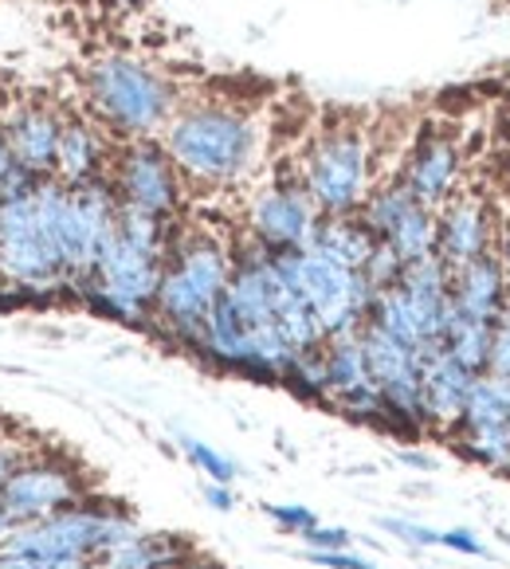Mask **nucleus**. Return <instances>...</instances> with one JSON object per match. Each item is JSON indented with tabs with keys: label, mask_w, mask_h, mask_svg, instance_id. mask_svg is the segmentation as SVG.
I'll use <instances>...</instances> for the list:
<instances>
[{
	"label": "nucleus",
	"mask_w": 510,
	"mask_h": 569,
	"mask_svg": "<svg viewBox=\"0 0 510 569\" xmlns=\"http://www.w3.org/2000/svg\"><path fill=\"white\" fill-rule=\"evenodd\" d=\"M161 146L173 158L184 184L232 189V184L248 181L260 166L263 130L236 102L201 99L181 102V110L161 130Z\"/></svg>",
	"instance_id": "1"
},
{
	"label": "nucleus",
	"mask_w": 510,
	"mask_h": 569,
	"mask_svg": "<svg viewBox=\"0 0 510 569\" xmlns=\"http://www.w3.org/2000/svg\"><path fill=\"white\" fill-rule=\"evenodd\" d=\"M232 279V243L204 228H177L169 243L166 271H161L158 299H153V327L181 350H201L204 322L212 307L224 299Z\"/></svg>",
	"instance_id": "2"
},
{
	"label": "nucleus",
	"mask_w": 510,
	"mask_h": 569,
	"mask_svg": "<svg viewBox=\"0 0 510 569\" xmlns=\"http://www.w3.org/2000/svg\"><path fill=\"white\" fill-rule=\"evenodd\" d=\"M87 107L114 142L161 138L181 110V91L169 76L134 56L107 51L87 68Z\"/></svg>",
	"instance_id": "3"
},
{
	"label": "nucleus",
	"mask_w": 510,
	"mask_h": 569,
	"mask_svg": "<svg viewBox=\"0 0 510 569\" xmlns=\"http://www.w3.org/2000/svg\"><path fill=\"white\" fill-rule=\"evenodd\" d=\"M138 519L126 507L107 499H79L68 511L51 515V519L28 522V527H12L9 542L0 550L28 553V558L51 561L59 569H94L110 550L138 535Z\"/></svg>",
	"instance_id": "4"
},
{
	"label": "nucleus",
	"mask_w": 510,
	"mask_h": 569,
	"mask_svg": "<svg viewBox=\"0 0 510 569\" xmlns=\"http://www.w3.org/2000/svg\"><path fill=\"white\" fill-rule=\"evenodd\" d=\"M299 177L314 197L322 217H350L366 204L377 184V150L373 130L361 122L322 126L299 158Z\"/></svg>",
	"instance_id": "5"
},
{
	"label": "nucleus",
	"mask_w": 510,
	"mask_h": 569,
	"mask_svg": "<svg viewBox=\"0 0 510 569\" xmlns=\"http://www.w3.org/2000/svg\"><path fill=\"white\" fill-rule=\"evenodd\" d=\"M161 271H166V256L138 248L114 232L102 243L94 271L76 295L102 319L126 322V327H153V299H158Z\"/></svg>",
	"instance_id": "6"
},
{
	"label": "nucleus",
	"mask_w": 510,
	"mask_h": 569,
	"mask_svg": "<svg viewBox=\"0 0 510 569\" xmlns=\"http://www.w3.org/2000/svg\"><path fill=\"white\" fill-rule=\"evenodd\" d=\"M283 263L287 279L294 283V291L302 295L310 310H314L318 327L327 338L358 335L369 319V302H373V283L366 279V271H350L342 263L327 260L322 251H276Z\"/></svg>",
	"instance_id": "7"
},
{
	"label": "nucleus",
	"mask_w": 510,
	"mask_h": 569,
	"mask_svg": "<svg viewBox=\"0 0 510 569\" xmlns=\"http://www.w3.org/2000/svg\"><path fill=\"white\" fill-rule=\"evenodd\" d=\"M0 279L17 291H71L48 228L36 209V193L0 201Z\"/></svg>",
	"instance_id": "8"
},
{
	"label": "nucleus",
	"mask_w": 510,
	"mask_h": 569,
	"mask_svg": "<svg viewBox=\"0 0 510 569\" xmlns=\"http://www.w3.org/2000/svg\"><path fill=\"white\" fill-rule=\"evenodd\" d=\"M87 495H91V483H87L83 468L71 456L36 445L12 468L9 483L0 487V511L9 515L12 527H28V522L68 511Z\"/></svg>",
	"instance_id": "9"
},
{
	"label": "nucleus",
	"mask_w": 510,
	"mask_h": 569,
	"mask_svg": "<svg viewBox=\"0 0 510 569\" xmlns=\"http://www.w3.org/2000/svg\"><path fill=\"white\" fill-rule=\"evenodd\" d=\"M322 212L302 184L299 166L279 169L248 201V236L268 251H307L318 236Z\"/></svg>",
	"instance_id": "10"
},
{
	"label": "nucleus",
	"mask_w": 510,
	"mask_h": 569,
	"mask_svg": "<svg viewBox=\"0 0 510 569\" xmlns=\"http://www.w3.org/2000/svg\"><path fill=\"white\" fill-rule=\"evenodd\" d=\"M110 184L122 204L153 212L161 220H177L184 197V177L177 173L173 158L166 153L161 138H134L118 142L110 161Z\"/></svg>",
	"instance_id": "11"
},
{
	"label": "nucleus",
	"mask_w": 510,
	"mask_h": 569,
	"mask_svg": "<svg viewBox=\"0 0 510 569\" xmlns=\"http://www.w3.org/2000/svg\"><path fill=\"white\" fill-rule=\"evenodd\" d=\"M361 350H366L369 373H373L377 389L386 397L389 409V432L404 436V440H420L428 436V420L420 409V350L389 338L386 330H377L373 322L358 330Z\"/></svg>",
	"instance_id": "12"
},
{
	"label": "nucleus",
	"mask_w": 510,
	"mask_h": 569,
	"mask_svg": "<svg viewBox=\"0 0 510 569\" xmlns=\"http://www.w3.org/2000/svg\"><path fill=\"white\" fill-rule=\"evenodd\" d=\"M358 217L366 220L377 240L393 248V256L401 263H417L424 256H436V209L420 204L401 177L377 181L373 193L358 209Z\"/></svg>",
	"instance_id": "13"
},
{
	"label": "nucleus",
	"mask_w": 510,
	"mask_h": 569,
	"mask_svg": "<svg viewBox=\"0 0 510 569\" xmlns=\"http://www.w3.org/2000/svg\"><path fill=\"white\" fill-rule=\"evenodd\" d=\"M448 440L471 463L510 479V381L491 373L479 377L468 409Z\"/></svg>",
	"instance_id": "14"
},
{
	"label": "nucleus",
	"mask_w": 510,
	"mask_h": 569,
	"mask_svg": "<svg viewBox=\"0 0 510 569\" xmlns=\"http://www.w3.org/2000/svg\"><path fill=\"white\" fill-rule=\"evenodd\" d=\"M322 361H327V405L330 409H338L346 420H358V425L389 432L386 397H381L373 373H369L366 350H361V335L327 338Z\"/></svg>",
	"instance_id": "15"
},
{
	"label": "nucleus",
	"mask_w": 510,
	"mask_h": 569,
	"mask_svg": "<svg viewBox=\"0 0 510 569\" xmlns=\"http://www.w3.org/2000/svg\"><path fill=\"white\" fill-rule=\"evenodd\" d=\"M494 243H499L494 212L479 193L460 189L452 201H443L436 209V256L448 263V271L494 251Z\"/></svg>",
	"instance_id": "16"
},
{
	"label": "nucleus",
	"mask_w": 510,
	"mask_h": 569,
	"mask_svg": "<svg viewBox=\"0 0 510 569\" xmlns=\"http://www.w3.org/2000/svg\"><path fill=\"white\" fill-rule=\"evenodd\" d=\"M397 177L409 184V193L420 204H428V209H440L443 201H452L460 193V177H463V150L456 142V134H448L440 126L424 130L412 142L404 169Z\"/></svg>",
	"instance_id": "17"
},
{
	"label": "nucleus",
	"mask_w": 510,
	"mask_h": 569,
	"mask_svg": "<svg viewBox=\"0 0 510 569\" xmlns=\"http://www.w3.org/2000/svg\"><path fill=\"white\" fill-rule=\"evenodd\" d=\"M476 381L479 373L463 369L443 346H424L420 350V409H424L428 432H440V436L456 432Z\"/></svg>",
	"instance_id": "18"
},
{
	"label": "nucleus",
	"mask_w": 510,
	"mask_h": 569,
	"mask_svg": "<svg viewBox=\"0 0 510 569\" xmlns=\"http://www.w3.org/2000/svg\"><path fill=\"white\" fill-rule=\"evenodd\" d=\"M0 134L9 142L17 166H24L36 177L56 173V150L63 134V114L48 102H17L9 114L0 118Z\"/></svg>",
	"instance_id": "19"
},
{
	"label": "nucleus",
	"mask_w": 510,
	"mask_h": 569,
	"mask_svg": "<svg viewBox=\"0 0 510 569\" xmlns=\"http://www.w3.org/2000/svg\"><path fill=\"white\" fill-rule=\"evenodd\" d=\"M397 287H401V295L409 299L424 342L440 346L448 315H452V271H448V263H443L440 256H424V260H417V263H404Z\"/></svg>",
	"instance_id": "20"
},
{
	"label": "nucleus",
	"mask_w": 510,
	"mask_h": 569,
	"mask_svg": "<svg viewBox=\"0 0 510 569\" xmlns=\"http://www.w3.org/2000/svg\"><path fill=\"white\" fill-rule=\"evenodd\" d=\"M114 138L102 130L94 118L63 114V134H59L56 150V173L63 184H87L94 177L110 173V161H114Z\"/></svg>",
	"instance_id": "21"
},
{
	"label": "nucleus",
	"mask_w": 510,
	"mask_h": 569,
	"mask_svg": "<svg viewBox=\"0 0 510 569\" xmlns=\"http://www.w3.org/2000/svg\"><path fill=\"white\" fill-rule=\"evenodd\" d=\"M507 302H510L507 279H502L499 256H494V251H487V256H479V260L452 271V307L460 310V315L494 322Z\"/></svg>",
	"instance_id": "22"
},
{
	"label": "nucleus",
	"mask_w": 510,
	"mask_h": 569,
	"mask_svg": "<svg viewBox=\"0 0 510 569\" xmlns=\"http://www.w3.org/2000/svg\"><path fill=\"white\" fill-rule=\"evenodd\" d=\"M310 248L322 251L327 260L342 263L350 271H366L369 256L377 251V236L369 232V224L358 212H350V217H322Z\"/></svg>",
	"instance_id": "23"
},
{
	"label": "nucleus",
	"mask_w": 510,
	"mask_h": 569,
	"mask_svg": "<svg viewBox=\"0 0 510 569\" xmlns=\"http://www.w3.org/2000/svg\"><path fill=\"white\" fill-rule=\"evenodd\" d=\"M197 546L184 535H161V530H138L134 538H126L118 550H110L94 569H153L169 566L177 558H189Z\"/></svg>",
	"instance_id": "24"
},
{
	"label": "nucleus",
	"mask_w": 510,
	"mask_h": 569,
	"mask_svg": "<svg viewBox=\"0 0 510 569\" xmlns=\"http://www.w3.org/2000/svg\"><path fill=\"white\" fill-rule=\"evenodd\" d=\"M440 346L452 353L463 369H471V373L483 377L487 373V358H491V322L471 319V315H460V310L452 307Z\"/></svg>",
	"instance_id": "25"
},
{
	"label": "nucleus",
	"mask_w": 510,
	"mask_h": 569,
	"mask_svg": "<svg viewBox=\"0 0 510 569\" xmlns=\"http://www.w3.org/2000/svg\"><path fill=\"white\" fill-rule=\"evenodd\" d=\"M279 386H287L294 397H302V401L327 405V361H322V350L294 353Z\"/></svg>",
	"instance_id": "26"
},
{
	"label": "nucleus",
	"mask_w": 510,
	"mask_h": 569,
	"mask_svg": "<svg viewBox=\"0 0 510 569\" xmlns=\"http://www.w3.org/2000/svg\"><path fill=\"white\" fill-rule=\"evenodd\" d=\"M177 445H181L184 460L193 463V468L201 471V476L209 479V483H236L240 468H236V463L228 460V456H220L212 445H204V440H197V436H184V432H181V440H177Z\"/></svg>",
	"instance_id": "27"
},
{
	"label": "nucleus",
	"mask_w": 510,
	"mask_h": 569,
	"mask_svg": "<svg viewBox=\"0 0 510 569\" xmlns=\"http://www.w3.org/2000/svg\"><path fill=\"white\" fill-rule=\"evenodd\" d=\"M263 515H268L279 530H287V535H294V538L307 535L310 527H318V515L310 511V507H302V502H263Z\"/></svg>",
	"instance_id": "28"
},
{
	"label": "nucleus",
	"mask_w": 510,
	"mask_h": 569,
	"mask_svg": "<svg viewBox=\"0 0 510 569\" xmlns=\"http://www.w3.org/2000/svg\"><path fill=\"white\" fill-rule=\"evenodd\" d=\"M487 373L510 381V302L499 310V319L491 322V358H487Z\"/></svg>",
	"instance_id": "29"
},
{
	"label": "nucleus",
	"mask_w": 510,
	"mask_h": 569,
	"mask_svg": "<svg viewBox=\"0 0 510 569\" xmlns=\"http://www.w3.org/2000/svg\"><path fill=\"white\" fill-rule=\"evenodd\" d=\"M381 530L401 538V542H409V546H420V550L440 546V530L424 527V522H412V519H381Z\"/></svg>",
	"instance_id": "30"
},
{
	"label": "nucleus",
	"mask_w": 510,
	"mask_h": 569,
	"mask_svg": "<svg viewBox=\"0 0 510 569\" xmlns=\"http://www.w3.org/2000/svg\"><path fill=\"white\" fill-rule=\"evenodd\" d=\"M302 538V546H307V550H350L353 546V535L346 527H322V522H318V527H310L307 535H299Z\"/></svg>",
	"instance_id": "31"
},
{
	"label": "nucleus",
	"mask_w": 510,
	"mask_h": 569,
	"mask_svg": "<svg viewBox=\"0 0 510 569\" xmlns=\"http://www.w3.org/2000/svg\"><path fill=\"white\" fill-rule=\"evenodd\" d=\"M440 546H448V550H456V553H468V558H483V553H487L483 538H479L476 530H468V527L440 530Z\"/></svg>",
	"instance_id": "32"
},
{
	"label": "nucleus",
	"mask_w": 510,
	"mask_h": 569,
	"mask_svg": "<svg viewBox=\"0 0 510 569\" xmlns=\"http://www.w3.org/2000/svg\"><path fill=\"white\" fill-rule=\"evenodd\" d=\"M307 558L322 569H377L369 558H358L353 550H307Z\"/></svg>",
	"instance_id": "33"
},
{
	"label": "nucleus",
	"mask_w": 510,
	"mask_h": 569,
	"mask_svg": "<svg viewBox=\"0 0 510 569\" xmlns=\"http://www.w3.org/2000/svg\"><path fill=\"white\" fill-rule=\"evenodd\" d=\"M24 452H28L24 445H17V440H12L9 432H0V487L9 483L12 468H17V463L24 460Z\"/></svg>",
	"instance_id": "34"
},
{
	"label": "nucleus",
	"mask_w": 510,
	"mask_h": 569,
	"mask_svg": "<svg viewBox=\"0 0 510 569\" xmlns=\"http://www.w3.org/2000/svg\"><path fill=\"white\" fill-rule=\"evenodd\" d=\"M204 502H209L212 511H236V491L232 483H204Z\"/></svg>",
	"instance_id": "35"
},
{
	"label": "nucleus",
	"mask_w": 510,
	"mask_h": 569,
	"mask_svg": "<svg viewBox=\"0 0 510 569\" xmlns=\"http://www.w3.org/2000/svg\"><path fill=\"white\" fill-rule=\"evenodd\" d=\"M0 569H59V566H51V561H40V558H28V553L0 550Z\"/></svg>",
	"instance_id": "36"
},
{
	"label": "nucleus",
	"mask_w": 510,
	"mask_h": 569,
	"mask_svg": "<svg viewBox=\"0 0 510 569\" xmlns=\"http://www.w3.org/2000/svg\"><path fill=\"white\" fill-rule=\"evenodd\" d=\"M494 256H499V268H502V279H507V295H510V220L502 224L499 243H494Z\"/></svg>",
	"instance_id": "37"
},
{
	"label": "nucleus",
	"mask_w": 510,
	"mask_h": 569,
	"mask_svg": "<svg viewBox=\"0 0 510 569\" xmlns=\"http://www.w3.org/2000/svg\"><path fill=\"white\" fill-rule=\"evenodd\" d=\"M153 569H220L212 558H204L201 550H193L189 558H177V561H169V566H153Z\"/></svg>",
	"instance_id": "38"
},
{
	"label": "nucleus",
	"mask_w": 510,
	"mask_h": 569,
	"mask_svg": "<svg viewBox=\"0 0 510 569\" xmlns=\"http://www.w3.org/2000/svg\"><path fill=\"white\" fill-rule=\"evenodd\" d=\"M17 169V158H12V150H9V142H4V134H0V184H4V177Z\"/></svg>",
	"instance_id": "39"
},
{
	"label": "nucleus",
	"mask_w": 510,
	"mask_h": 569,
	"mask_svg": "<svg viewBox=\"0 0 510 569\" xmlns=\"http://www.w3.org/2000/svg\"><path fill=\"white\" fill-rule=\"evenodd\" d=\"M401 463H409V468H417V471H432V456H424V452H401Z\"/></svg>",
	"instance_id": "40"
},
{
	"label": "nucleus",
	"mask_w": 510,
	"mask_h": 569,
	"mask_svg": "<svg viewBox=\"0 0 510 569\" xmlns=\"http://www.w3.org/2000/svg\"><path fill=\"white\" fill-rule=\"evenodd\" d=\"M9 535H12V519L4 511H0V546L9 542Z\"/></svg>",
	"instance_id": "41"
}]
</instances>
